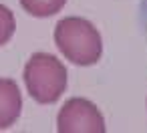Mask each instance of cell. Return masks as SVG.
<instances>
[{"instance_id":"cell-1","label":"cell","mask_w":147,"mask_h":133,"mask_svg":"<svg viewBox=\"0 0 147 133\" xmlns=\"http://www.w3.org/2000/svg\"><path fill=\"white\" fill-rule=\"evenodd\" d=\"M55 43L63 51V55L79 67L95 65L103 53V43L97 28L89 20L77 16L63 18L57 24Z\"/></svg>"},{"instance_id":"cell-2","label":"cell","mask_w":147,"mask_h":133,"mask_svg":"<svg viewBox=\"0 0 147 133\" xmlns=\"http://www.w3.org/2000/svg\"><path fill=\"white\" fill-rule=\"evenodd\" d=\"M24 83L36 103L51 105L67 89V69L53 55L34 53L24 67Z\"/></svg>"},{"instance_id":"cell-3","label":"cell","mask_w":147,"mask_h":133,"mask_svg":"<svg viewBox=\"0 0 147 133\" xmlns=\"http://www.w3.org/2000/svg\"><path fill=\"white\" fill-rule=\"evenodd\" d=\"M57 131H91V133H103L105 121L103 115L97 111V107L87 99H71L65 103L59 119H57Z\"/></svg>"},{"instance_id":"cell-4","label":"cell","mask_w":147,"mask_h":133,"mask_svg":"<svg viewBox=\"0 0 147 133\" xmlns=\"http://www.w3.org/2000/svg\"><path fill=\"white\" fill-rule=\"evenodd\" d=\"M22 109V97L18 85L12 79H0V129L10 127Z\"/></svg>"},{"instance_id":"cell-5","label":"cell","mask_w":147,"mask_h":133,"mask_svg":"<svg viewBox=\"0 0 147 133\" xmlns=\"http://www.w3.org/2000/svg\"><path fill=\"white\" fill-rule=\"evenodd\" d=\"M67 0H20V6L36 16V18H42V16H53L55 12H59L63 6H65Z\"/></svg>"},{"instance_id":"cell-6","label":"cell","mask_w":147,"mask_h":133,"mask_svg":"<svg viewBox=\"0 0 147 133\" xmlns=\"http://www.w3.org/2000/svg\"><path fill=\"white\" fill-rule=\"evenodd\" d=\"M14 26H16L14 16H12V12L6 8L2 14H0V47L12 38V34H14Z\"/></svg>"},{"instance_id":"cell-7","label":"cell","mask_w":147,"mask_h":133,"mask_svg":"<svg viewBox=\"0 0 147 133\" xmlns=\"http://www.w3.org/2000/svg\"><path fill=\"white\" fill-rule=\"evenodd\" d=\"M139 24H141L143 36L147 41V0H141V4H139Z\"/></svg>"}]
</instances>
